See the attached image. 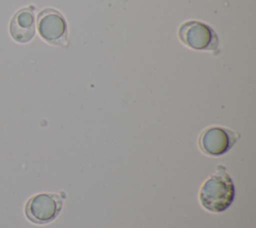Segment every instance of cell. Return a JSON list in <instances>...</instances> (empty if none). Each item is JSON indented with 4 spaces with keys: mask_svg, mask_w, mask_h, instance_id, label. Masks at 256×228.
<instances>
[{
    "mask_svg": "<svg viewBox=\"0 0 256 228\" xmlns=\"http://www.w3.org/2000/svg\"><path fill=\"white\" fill-rule=\"evenodd\" d=\"M234 197L232 178L222 166H218L216 171L203 182L199 191L201 206L212 213L225 211L232 204Z\"/></svg>",
    "mask_w": 256,
    "mask_h": 228,
    "instance_id": "6da1fadb",
    "label": "cell"
},
{
    "mask_svg": "<svg viewBox=\"0 0 256 228\" xmlns=\"http://www.w3.org/2000/svg\"><path fill=\"white\" fill-rule=\"evenodd\" d=\"M63 200L57 194L40 193L32 196L25 205L26 217L35 224L53 221L61 211Z\"/></svg>",
    "mask_w": 256,
    "mask_h": 228,
    "instance_id": "7a4b0ae2",
    "label": "cell"
},
{
    "mask_svg": "<svg viewBox=\"0 0 256 228\" xmlns=\"http://www.w3.org/2000/svg\"><path fill=\"white\" fill-rule=\"evenodd\" d=\"M178 35L182 43L195 50H215L218 46V38L213 29L202 22L183 23Z\"/></svg>",
    "mask_w": 256,
    "mask_h": 228,
    "instance_id": "3957f363",
    "label": "cell"
},
{
    "mask_svg": "<svg viewBox=\"0 0 256 228\" xmlns=\"http://www.w3.org/2000/svg\"><path fill=\"white\" fill-rule=\"evenodd\" d=\"M39 35L46 42L54 45L64 44L67 40V25L64 17L55 9L46 8L37 16Z\"/></svg>",
    "mask_w": 256,
    "mask_h": 228,
    "instance_id": "277c9868",
    "label": "cell"
},
{
    "mask_svg": "<svg viewBox=\"0 0 256 228\" xmlns=\"http://www.w3.org/2000/svg\"><path fill=\"white\" fill-rule=\"evenodd\" d=\"M237 140V135L223 127L205 129L199 137L201 151L209 156H221L229 151Z\"/></svg>",
    "mask_w": 256,
    "mask_h": 228,
    "instance_id": "5b68a950",
    "label": "cell"
},
{
    "mask_svg": "<svg viewBox=\"0 0 256 228\" xmlns=\"http://www.w3.org/2000/svg\"><path fill=\"white\" fill-rule=\"evenodd\" d=\"M9 33L18 43H27L35 36V16L30 7L18 10L9 23Z\"/></svg>",
    "mask_w": 256,
    "mask_h": 228,
    "instance_id": "8992f818",
    "label": "cell"
}]
</instances>
